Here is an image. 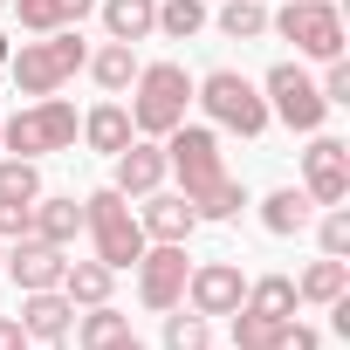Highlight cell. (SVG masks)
Returning <instances> with one entry per match:
<instances>
[{
  "instance_id": "obj_1",
  "label": "cell",
  "mask_w": 350,
  "mask_h": 350,
  "mask_svg": "<svg viewBox=\"0 0 350 350\" xmlns=\"http://www.w3.org/2000/svg\"><path fill=\"white\" fill-rule=\"evenodd\" d=\"M165 165L179 172L186 206H193L200 220H234V213L247 206L241 179L227 172V158H220V137H213L206 124H179V131H165Z\"/></svg>"
},
{
  "instance_id": "obj_2",
  "label": "cell",
  "mask_w": 350,
  "mask_h": 350,
  "mask_svg": "<svg viewBox=\"0 0 350 350\" xmlns=\"http://www.w3.org/2000/svg\"><path fill=\"white\" fill-rule=\"evenodd\" d=\"M186 103H193V76L179 62H137V83H131V131L137 137H165L186 124Z\"/></svg>"
},
{
  "instance_id": "obj_3",
  "label": "cell",
  "mask_w": 350,
  "mask_h": 350,
  "mask_svg": "<svg viewBox=\"0 0 350 350\" xmlns=\"http://www.w3.org/2000/svg\"><path fill=\"white\" fill-rule=\"evenodd\" d=\"M83 62H90V49H83V35H76V28L35 35V42H21V55H8V69H14V90H21V96H55Z\"/></svg>"
},
{
  "instance_id": "obj_4",
  "label": "cell",
  "mask_w": 350,
  "mask_h": 350,
  "mask_svg": "<svg viewBox=\"0 0 350 350\" xmlns=\"http://www.w3.org/2000/svg\"><path fill=\"white\" fill-rule=\"evenodd\" d=\"M83 227H90L96 261H103L110 275L137 268V254H144V227H137V213H131V200H124L117 186H96V193L83 200Z\"/></svg>"
},
{
  "instance_id": "obj_5",
  "label": "cell",
  "mask_w": 350,
  "mask_h": 350,
  "mask_svg": "<svg viewBox=\"0 0 350 350\" xmlns=\"http://www.w3.org/2000/svg\"><path fill=\"white\" fill-rule=\"evenodd\" d=\"M76 103H62V96H35L28 110H14V117H0V137H8V151L14 158H49V151H69L76 144Z\"/></svg>"
},
{
  "instance_id": "obj_6",
  "label": "cell",
  "mask_w": 350,
  "mask_h": 350,
  "mask_svg": "<svg viewBox=\"0 0 350 350\" xmlns=\"http://www.w3.org/2000/svg\"><path fill=\"white\" fill-rule=\"evenodd\" d=\"M193 103H206V117H213L220 131H241V137H261V131H268V96H261V83H247L241 69L200 76V83H193Z\"/></svg>"
},
{
  "instance_id": "obj_7",
  "label": "cell",
  "mask_w": 350,
  "mask_h": 350,
  "mask_svg": "<svg viewBox=\"0 0 350 350\" xmlns=\"http://www.w3.org/2000/svg\"><path fill=\"white\" fill-rule=\"evenodd\" d=\"M268 28L282 42H295V55H309V62H336L343 55V14H336V0H282V14H268Z\"/></svg>"
},
{
  "instance_id": "obj_8",
  "label": "cell",
  "mask_w": 350,
  "mask_h": 350,
  "mask_svg": "<svg viewBox=\"0 0 350 350\" xmlns=\"http://www.w3.org/2000/svg\"><path fill=\"white\" fill-rule=\"evenodd\" d=\"M261 96H268V117H282L288 131H323V117H329V103H323V90L302 76V62H275L268 76H261Z\"/></svg>"
},
{
  "instance_id": "obj_9",
  "label": "cell",
  "mask_w": 350,
  "mask_h": 350,
  "mask_svg": "<svg viewBox=\"0 0 350 350\" xmlns=\"http://www.w3.org/2000/svg\"><path fill=\"white\" fill-rule=\"evenodd\" d=\"M137 302L158 309V316L186 302V241H144V254H137Z\"/></svg>"
},
{
  "instance_id": "obj_10",
  "label": "cell",
  "mask_w": 350,
  "mask_h": 350,
  "mask_svg": "<svg viewBox=\"0 0 350 350\" xmlns=\"http://www.w3.org/2000/svg\"><path fill=\"white\" fill-rule=\"evenodd\" d=\"M302 193H309L316 206H343V200H350V144H343V137L309 131V151H302Z\"/></svg>"
},
{
  "instance_id": "obj_11",
  "label": "cell",
  "mask_w": 350,
  "mask_h": 350,
  "mask_svg": "<svg viewBox=\"0 0 350 350\" xmlns=\"http://www.w3.org/2000/svg\"><path fill=\"white\" fill-rule=\"evenodd\" d=\"M241 295H247V275H241V261H200V268H186V302H193V316H234L241 309Z\"/></svg>"
},
{
  "instance_id": "obj_12",
  "label": "cell",
  "mask_w": 350,
  "mask_h": 350,
  "mask_svg": "<svg viewBox=\"0 0 350 350\" xmlns=\"http://www.w3.org/2000/svg\"><path fill=\"white\" fill-rule=\"evenodd\" d=\"M0 268L14 275V288H21V295H35V288H62L69 254H62V247H49V241H35V234H21L14 247H0Z\"/></svg>"
},
{
  "instance_id": "obj_13",
  "label": "cell",
  "mask_w": 350,
  "mask_h": 350,
  "mask_svg": "<svg viewBox=\"0 0 350 350\" xmlns=\"http://www.w3.org/2000/svg\"><path fill=\"white\" fill-rule=\"evenodd\" d=\"M42 200V172L35 158H0V241L28 234V206Z\"/></svg>"
},
{
  "instance_id": "obj_14",
  "label": "cell",
  "mask_w": 350,
  "mask_h": 350,
  "mask_svg": "<svg viewBox=\"0 0 350 350\" xmlns=\"http://www.w3.org/2000/svg\"><path fill=\"white\" fill-rule=\"evenodd\" d=\"M165 172H172V165H165V144L131 137V144L117 151V179H110V186H117L124 200H144V193H158V186H165Z\"/></svg>"
},
{
  "instance_id": "obj_15",
  "label": "cell",
  "mask_w": 350,
  "mask_h": 350,
  "mask_svg": "<svg viewBox=\"0 0 350 350\" xmlns=\"http://www.w3.org/2000/svg\"><path fill=\"white\" fill-rule=\"evenodd\" d=\"M21 329L35 343H69L76 336V302L62 288H35V295H21Z\"/></svg>"
},
{
  "instance_id": "obj_16",
  "label": "cell",
  "mask_w": 350,
  "mask_h": 350,
  "mask_svg": "<svg viewBox=\"0 0 350 350\" xmlns=\"http://www.w3.org/2000/svg\"><path fill=\"white\" fill-rule=\"evenodd\" d=\"M137 227H144V241H193L200 213L186 206V193H144V206H137Z\"/></svg>"
},
{
  "instance_id": "obj_17",
  "label": "cell",
  "mask_w": 350,
  "mask_h": 350,
  "mask_svg": "<svg viewBox=\"0 0 350 350\" xmlns=\"http://www.w3.org/2000/svg\"><path fill=\"white\" fill-rule=\"evenodd\" d=\"M76 343H83V350H144L137 329H131V316L110 309V302H96L90 316H76Z\"/></svg>"
},
{
  "instance_id": "obj_18",
  "label": "cell",
  "mask_w": 350,
  "mask_h": 350,
  "mask_svg": "<svg viewBox=\"0 0 350 350\" xmlns=\"http://www.w3.org/2000/svg\"><path fill=\"white\" fill-rule=\"evenodd\" d=\"M96 0H14V21L28 35H55V28H83V14Z\"/></svg>"
},
{
  "instance_id": "obj_19",
  "label": "cell",
  "mask_w": 350,
  "mask_h": 350,
  "mask_svg": "<svg viewBox=\"0 0 350 350\" xmlns=\"http://www.w3.org/2000/svg\"><path fill=\"white\" fill-rule=\"evenodd\" d=\"M28 234L49 241V247H69V241L83 234V206H76V200H35V206H28Z\"/></svg>"
},
{
  "instance_id": "obj_20",
  "label": "cell",
  "mask_w": 350,
  "mask_h": 350,
  "mask_svg": "<svg viewBox=\"0 0 350 350\" xmlns=\"http://www.w3.org/2000/svg\"><path fill=\"white\" fill-rule=\"evenodd\" d=\"M151 28H158V0H103V35L110 42H131L137 49Z\"/></svg>"
},
{
  "instance_id": "obj_21",
  "label": "cell",
  "mask_w": 350,
  "mask_h": 350,
  "mask_svg": "<svg viewBox=\"0 0 350 350\" xmlns=\"http://www.w3.org/2000/svg\"><path fill=\"white\" fill-rule=\"evenodd\" d=\"M309 213H316V200H309L302 186H282V193H268V200H261V227H268V234H282V241H288V234H302V227H309Z\"/></svg>"
},
{
  "instance_id": "obj_22",
  "label": "cell",
  "mask_w": 350,
  "mask_h": 350,
  "mask_svg": "<svg viewBox=\"0 0 350 350\" xmlns=\"http://www.w3.org/2000/svg\"><path fill=\"white\" fill-rule=\"evenodd\" d=\"M83 69H90V76H96L110 96H124V90L137 83V49H131V42H103V49H96Z\"/></svg>"
},
{
  "instance_id": "obj_23",
  "label": "cell",
  "mask_w": 350,
  "mask_h": 350,
  "mask_svg": "<svg viewBox=\"0 0 350 350\" xmlns=\"http://www.w3.org/2000/svg\"><path fill=\"white\" fill-rule=\"evenodd\" d=\"M83 137H90V151H110V158H117L137 131H131V110H124V103H96V110L83 117Z\"/></svg>"
},
{
  "instance_id": "obj_24",
  "label": "cell",
  "mask_w": 350,
  "mask_h": 350,
  "mask_svg": "<svg viewBox=\"0 0 350 350\" xmlns=\"http://www.w3.org/2000/svg\"><path fill=\"white\" fill-rule=\"evenodd\" d=\"M110 282H117V275H110L103 261H69V268H62V295H69L76 309H96V302H110Z\"/></svg>"
},
{
  "instance_id": "obj_25",
  "label": "cell",
  "mask_w": 350,
  "mask_h": 350,
  "mask_svg": "<svg viewBox=\"0 0 350 350\" xmlns=\"http://www.w3.org/2000/svg\"><path fill=\"white\" fill-rule=\"evenodd\" d=\"M295 302H302V295H295V282H288V275H261V282H247V295H241V309L275 316V323H282V316H295Z\"/></svg>"
},
{
  "instance_id": "obj_26",
  "label": "cell",
  "mask_w": 350,
  "mask_h": 350,
  "mask_svg": "<svg viewBox=\"0 0 350 350\" xmlns=\"http://www.w3.org/2000/svg\"><path fill=\"white\" fill-rule=\"evenodd\" d=\"M343 288H350V268H343L336 254L309 261V268H302V282H295V295H302V302H336Z\"/></svg>"
},
{
  "instance_id": "obj_27",
  "label": "cell",
  "mask_w": 350,
  "mask_h": 350,
  "mask_svg": "<svg viewBox=\"0 0 350 350\" xmlns=\"http://www.w3.org/2000/svg\"><path fill=\"white\" fill-rule=\"evenodd\" d=\"M206 28V0H158V35L165 42H193Z\"/></svg>"
},
{
  "instance_id": "obj_28",
  "label": "cell",
  "mask_w": 350,
  "mask_h": 350,
  "mask_svg": "<svg viewBox=\"0 0 350 350\" xmlns=\"http://www.w3.org/2000/svg\"><path fill=\"white\" fill-rule=\"evenodd\" d=\"M220 35L227 42H261L268 35V8H261V0H227V8H220Z\"/></svg>"
},
{
  "instance_id": "obj_29",
  "label": "cell",
  "mask_w": 350,
  "mask_h": 350,
  "mask_svg": "<svg viewBox=\"0 0 350 350\" xmlns=\"http://www.w3.org/2000/svg\"><path fill=\"white\" fill-rule=\"evenodd\" d=\"M165 350H213V323L186 316V309H165Z\"/></svg>"
},
{
  "instance_id": "obj_30",
  "label": "cell",
  "mask_w": 350,
  "mask_h": 350,
  "mask_svg": "<svg viewBox=\"0 0 350 350\" xmlns=\"http://www.w3.org/2000/svg\"><path fill=\"white\" fill-rule=\"evenodd\" d=\"M316 241H323V254H336V261H343V254H350V206H329V213H323V227H316Z\"/></svg>"
},
{
  "instance_id": "obj_31",
  "label": "cell",
  "mask_w": 350,
  "mask_h": 350,
  "mask_svg": "<svg viewBox=\"0 0 350 350\" xmlns=\"http://www.w3.org/2000/svg\"><path fill=\"white\" fill-rule=\"evenodd\" d=\"M268 350H323V336H316L309 323H295V316H282V323H275V336H268Z\"/></svg>"
},
{
  "instance_id": "obj_32",
  "label": "cell",
  "mask_w": 350,
  "mask_h": 350,
  "mask_svg": "<svg viewBox=\"0 0 350 350\" xmlns=\"http://www.w3.org/2000/svg\"><path fill=\"white\" fill-rule=\"evenodd\" d=\"M316 90H323V103H350V62H343V55L323 62V83H316Z\"/></svg>"
},
{
  "instance_id": "obj_33",
  "label": "cell",
  "mask_w": 350,
  "mask_h": 350,
  "mask_svg": "<svg viewBox=\"0 0 350 350\" xmlns=\"http://www.w3.org/2000/svg\"><path fill=\"white\" fill-rule=\"evenodd\" d=\"M0 350H28V329H21V316H0Z\"/></svg>"
},
{
  "instance_id": "obj_34",
  "label": "cell",
  "mask_w": 350,
  "mask_h": 350,
  "mask_svg": "<svg viewBox=\"0 0 350 350\" xmlns=\"http://www.w3.org/2000/svg\"><path fill=\"white\" fill-rule=\"evenodd\" d=\"M0 62H8V28H0Z\"/></svg>"
}]
</instances>
